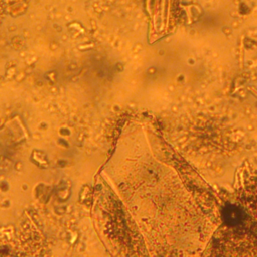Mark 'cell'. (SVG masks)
Instances as JSON below:
<instances>
[{
  "mask_svg": "<svg viewBox=\"0 0 257 257\" xmlns=\"http://www.w3.org/2000/svg\"><path fill=\"white\" fill-rule=\"evenodd\" d=\"M4 11H5V4H4V0H0V21H1V19L3 18Z\"/></svg>",
  "mask_w": 257,
  "mask_h": 257,
  "instance_id": "2",
  "label": "cell"
},
{
  "mask_svg": "<svg viewBox=\"0 0 257 257\" xmlns=\"http://www.w3.org/2000/svg\"><path fill=\"white\" fill-rule=\"evenodd\" d=\"M224 220L236 241L249 242L245 249L257 253V176L248 180L235 201L225 208Z\"/></svg>",
  "mask_w": 257,
  "mask_h": 257,
  "instance_id": "1",
  "label": "cell"
}]
</instances>
